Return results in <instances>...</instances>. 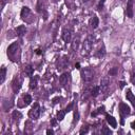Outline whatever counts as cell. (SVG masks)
<instances>
[{
	"instance_id": "20",
	"label": "cell",
	"mask_w": 135,
	"mask_h": 135,
	"mask_svg": "<svg viewBox=\"0 0 135 135\" xmlns=\"http://www.w3.org/2000/svg\"><path fill=\"white\" fill-rule=\"evenodd\" d=\"M66 113H67L66 110L65 111H59L58 114H57V120H62L66 116Z\"/></svg>"
},
{
	"instance_id": "24",
	"label": "cell",
	"mask_w": 135,
	"mask_h": 135,
	"mask_svg": "<svg viewBox=\"0 0 135 135\" xmlns=\"http://www.w3.org/2000/svg\"><path fill=\"white\" fill-rule=\"evenodd\" d=\"M78 42H79V41H78V39H75V40H74L73 44H72V49H73V50L77 49V47H78Z\"/></svg>"
},
{
	"instance_id": "2",
	"label": "cell",
	"mask_w": 135,
	"mask_h": 135,
	"mask_svg": "<svg viewBox=\"0 0 135 135\" xmlns=\"http://www.w3.org/2000/svg\"><path fill=\"white\" fill-rule=\"evenodd\" d=\"M39 115H40V107H39V104L36 102V103H34L33 108L30 110L29 116H30L31 119H34V120H35V119H38Z\"/></svg>"
},
{
	"instance_id": "3",
	"label": "cell",
	"mask_w": 135,
	"mask_h": 135,
	"mask_svg": "<svg viewBox=\"0 0 135 135\" xmlns=\"http://www.w3.org/2000/svg\"><path fill=\"white\" fill-rule=\"evenodd\" d=\"M21 84H22V78H21L20 76H17L13 81V90H14L15 93L20 90Z\"/></svg>"
},
{
	"instance_id": "5",
	"label": "cell",
	"mask_w": 135,
	"mask_h": 135,
	"mask_svg": "<svg viewBox=\"0 0 135 135\" xmlns=\"http://www.w3.org/2000/svg\"><path fill=\"white\" fill-rule=\"evenodd\" d=\"M61 37H62V39L65 40L66 42H70L71 37H72V32H71V30L65 29V30H63V32H62Z\"/></svg>"
},
{
	"instance_id": "8",
	"label": "cell",
	"mask_w": 135,
	"mask_h": 135,
	"mask_svg": "<svg viewBox=\"0 0 135 135\" xmlns=\"http://www.w3.org/2000/svg\"><path fill=\"white\" fill-rule=\"evenodd\" d=\"M106 118H107V122H108V124H109L111 127H113V128H116V127H117V122H116V119L113 117V116H111V115H109V114H107V115H106Z\"/></svg>"
},
{
	"instance_id": "14",
	"label": "cell",
	"mask_w": 135,
	"mask_h": 135,
	"mask_svg": "<svg viewBox=\"0 0 135 135\" xmlns=\"http://www.w3.org/2000/svg\"><path fill=\"white\" fill-rule=\"evenodd\" d=\"M24 73H25V75H26L27 77H32L33 74H34V69H33L31 66H27V67H25V69H24Z\"/></svg>"
},
{
	"instance_id": "23",
	"label": "cell",
	"mask_w": 135,
	"mask_h": 135,
	"mask_svg": "<svg viewBox=\"0 0 135 135\" xmlns=\"http://www.w3.org/2000/svg\"><path fill=\"white\" fill-rule=\"evenodd\" d=\"M116 73H117V68H112L109 71V74L110 75H116Z\"/></svg>"
},
{
	"instance_id": "12",
	"label": "cell",
	"mask_w": 135,
	"mask_h": 135,
	"mask_svg": "<svg viewBox=\"0 0 135 135\" xmlns=\"http://www.w3.org/2000/svg\"><path fill=\"white\" fill-rule=\"evenodd\" d=\"M109 79L108 78H102V79L100 80V89L101 91H106L107 89H108L109 87Z\"/></svg>"
},
{
	"instance_id": "10",
	"label": "cell",
	"mask_w": 135,
	"mask_h": 135,
	"mask_svg": "<svg viewBox=\"0 0 135 135\" xmlns=\"http://www.w3.org/2000/svg\"><path fill=\"white\" fill-rule=\"evenodd\" d=\"M126 97H127L128 100H129V101L132 103V106L135 107V96H134V94L132 93V91H131V90H128V91H127Z\"/></svg>"
},
{
	"instance_id": "32",
	"label": "cell",
	"mask_w": 135,
	"mask_h": 135,
	"mask_svg": "<svg viewBox=\"0 0 135 135\" xmlns=\"http://www.w3.org/2000/svg\"><path fill=\"white\" fill-rule=\"evenodd\" d=\"M47 134H48V135H53V134H54V131L51 130V129H49V130H47Z\"/></svg>"
},
{
	"instance_id": "6",
	"label": "cell",
	"mask_w": 135,
	"mask_h": 135,
	"mask_svg": "<svg viewBox=\"0 0 135 135\" xmlns=\"http://www.w3.org/2000/svg\"><path fill=\"white\" fill-rule=\"evenodd\" d=\"M127 16L129 18L133 17V0H129L127 4Z\"/></svg>"
},
{
	"instance_id": "27",
	"label": "cell",
	"mask_w": 135,
	"mask_h": 135,
	"mask_svg": "<svg viewBox=\"0 0 135 135\" xmlns=\"http://www.w3.org/2000/svg\"><path fill=\"white\" fill-rule=\"evenodd\" d=\"M88 130H89V128H88V127H87V128H82V129L80 130V132H79V133H80V134H83V133H87V132H88Z\"/></svg>"
},
{
	"instance_id": "17",
	"label": "cell",
	"mask_w": 135,
	"mask_h": 135,
	"mask_svg": "<svg viewBox=\"0 0 135 135\" xmlns=\"http://www.w3.org/2000/svg\"><path fill=\"white\" fill-rule=\"evenodd\" d=\"M99 91H100V86H96V87H94L93 89H92V91H91V96L96 97V96L99 94Z\"/></svg>"
},
{
	"instance_id": "30",
	"label": "cell",
	"mask_w": 135,
	"mask_h": 135,
	"mask_svg": "<svg viewBox=\"0 0 135 135\" xmlns=\"http://www.w3.org/2000/svg\"><path fill=\"white\" fill-rule=\"evenodd\" d=\"M59 101H60V97H56V98H54V99H53V103H54V104L58 103Z\"/></svg>"
},
{
	"instance_id": "29",
	"label": "cell",
	"mask_w": 135,
	"mask_h": 135,
	"mask_svg": "<svg viewBox=\"0 0 135 135\" xmlns=\"http://www.w3.org/2000/svg\"><path fill=\"white\" fill-rule=\"evenodd\" d=\"M74 123H77L78 122V117H79V114H78V112H75V115H74Z\"/></svg>"
},
{
	"instance_id": "34",
	"label": "cell",
	"mask_w": 135,
	"mask_h": 135,
	"mask_svg": "<svg viewBox=\"0 0 135 135\" xmlns=\"http://www.w3.org/2000/svg\"><path fill=\"white\" fill-rule=\"evenodd\" d=\"M76 69H80V65H79V63H76Z\"/></svg>"
},
{
	"instance_id": "19",
	"label": "cell",
	"mask_w": 135,
	"mask_h": 135,
	"mask_svg": "<svg viewBox=\"0 0 135 135\" xmlns=\"http://www.w3.org/2000/svg\"><path fill=\"white\" fill-rule=\"evenodd\" d=\"M12 115H13V118L14 119H20L21 117H22V114H21L19 111H14Z\"/></svg>"
},
{
	"instance_id": "15",
	"label": "cell",
	"mask_w": 135,
	"mask_h": 135,
	"mask_svg": "<svg viewBox=\"0 0 135 135\" xmlns=\"http://www.w3.org/2000/svg\"><path fill=\"white\" fill-rule=\"evenodd\" d=\"M5 75H6V68H2L1 72H0V83H3L5 80Z\"/></svg>"
},
{
	"instance_id": "7",
	"label": "cell",
	"mask_w": 135,
	"mask_h": 135,
	"mask_svg": "<svg viewBox=\"0 0 135 135\" xmlns=\"http://www.w3.org/2000/svg\"><path fill=\"white\" fill-rule=\"evenodd\" d=\"M69 77H70V74H69V73H63V74L60 76L59 81H60V83H61L62 87H66L67 84H68V82H69Z\"/></svg>"
},
{
	"instance_id": "26",
	"label": "cell",
	"mask_w": 135,
	"mask_h": 135,
	"mask_svg": "<svg viewBox=\"0 0 135 135\" xmlns=\"http://www.w3.org/2000/svg\"><path fill=\"white\" fill-rule=\"evenodd\" d=\"M72 108H73V103H70V104L67 107L66 112H70V111H72Z\"/></svg>"
},
{
	"instance_id": "35",
	"label": "cell",
	"mask_w": 135,
	"mask_h": 135,
	"mask_svg": "<svg viewBox=\"0 0 135 135\" xmlns=\"http://www.w3.org/2000/svg\"><path fill=\"white\" fill-rule=\"evenodd\" d=\"M132 128H133V129H134V130H135V122H134V123H133V124H132Z\"/></svg>"
},
{
	"instance_id": "36",
	"label": "cell",
	"mask_w": 135,
	"mask_h": 135,
	"mask_svg": "<svg viewBox=\"0 0 135 135\" xmlns=\"http://www.w3.org/2000/svg\"><path fill=\"white\" fill-rule=\"evenodd\" d=\"M36 53H37V54H41V52H40V50H36Z\"/></svg>"
},
{
	"instance_id": "16",
	"label": "cell",
	"mask_w": 135,
	"mask_h": 135,
	"mask_svg": "<svg viewBox=\"0 0 135 135\" xmlns=\"http://www.w3.org/2000/svg\"><path fill=\"white\" fill-rule=\"evenodd\" d=\"M98 24H99V19L96 16H94L91 20V26L93 27V29H96V27L98 26Z\"/></svg>"
},
{
	"instance_id": "25",
	"label": "cell",
	"mask_w": 135,
	"mask_h": 135,
	"mask_svg": "<svg viewBox=\"0 0 135 135\" xmlns=\"http://www.w3.org/2000/svg\"><path fill=\"white\" fill-rule=\"evenodd\" d=\"M102 133L103 134H111L112 132H111L110 129H108V128H103V129H102Z\"/></svg>"
},
{
	"instance_id": "22",
	"label": "cell",
	"mask_w": 135,
	"mask_h": 135,
	"mask_svg": "<svg viewBox=\"0 0 135 135\" xmlns=\"http://www.w3.org/2000/svg\"><path fill=\"white\" fill-rule=\"evenodd\" d=\"M23 100H24L25 106H27V104H30V103L32 102V97H31L30 95H25L24 98H23Z\"/></svg>"
},
{
	"instance_id": "33",
	"label": "cell",
	"mask_w": 135,
	"mask_h": 135,
	"mask_svg": "<svg viewBox=\"0 0 135 135\" xmlns=\"http://www.w3.org/2000/svg\"><path fill=\"white\" fill-rule=\"evenodd\" d=\"M125 84H126V83H125L124 81H120V82H119V87H120V88H122V89H123V88L125 87Z\"/></svg>"
},
{
	"instance_id": "4",
	"label": "cell",
	"mask_w": 135,
	"mask_h": 135,
	"mask_svg": "<svg viewBox=\"0 0 135 135\" xmlns=\"http://www.w3.org/2000/svg\"><path fill=\"white\" fill-rule=\"evenodd\" d=\"M119 109H120V114H122V117H124L125 115H128V114H130V107L126 104V103H120L119 106Z\"/></svg>"
},
{
	"instance_id": "18",
	"label": "cell",
	"mask_w": 135,
	"mask_h": 135,
	"mask_svg": "<svg viewBox=\"0 0 135 135\" xmlns=\"http://www.w3.org/2000/svg\"><path fill=\"white\" fill-rule=\"evenodd\" d=\"M91 46H92V42L90 41V38L84 42L83 43V50H86L87 52H90V50H91Z\"/></svg>"
},
{
	"instance_id": "21",
	"label": "cell",
	"mask_w": 135,
	"mask_h": 135,
	"mask_svg": "<svg viewBox=\"0 0 135 135\" xmlns=\"http://www.w3.org/2000/svg\"><path fill=\"white\" fill-rule=\"evenodd\" d=\"M37 86V78H32L30 81V88L31 89H35Z\"/></svg>"
},
{
	"instance_id": "1",
	"label": "cell",
	"mask_w": 135,
	"mask_h": 135,
	"mask_svg": "<svg viewBox=\"0 0 135 135\" xmlns=\"http://www.w3.org/2000/svg\"><path fill=\"white\" fill-rule=\"evenodd\" d=\"M81 78H82L83 81L90 82L94 78V71L90 68H84L81 71Z\"/></svg>"
},
{
	"instance_id": "9",
	"label": "cell",
	"mask_w": 135,
	"mask_h": 135,
	"mask_svg": "<svg viewBox=\"0 0 135 135\" xmlns=\"http://www.w3.org/2000/svg\"><path fill=\"white\" fill-rule=\"evenodd\" d=\"M18 50V43L17 42H14V43H12L9 48H8V54L10 55H14Z\"/></svg>"
},
{
	"instance_id": "37",
	"label": "cell",
	"mask_w": 135,
	"mask_h": 135,
	"mask_svg": "<svg viewBox=\"0 0 135 135\" xmlns=\"http://www.w3.org/2000/svg\"><path fill=\"white\" fill-rule=\"evenodd\" d=\"M55 124H56V120L53 119V120H52V125H55Z\"/></svg>"
},
{
	"instance_id": "11",
	"label": "cell",
	"mask_w": 135,
	"mask_h": 135,
	"mask_svg": "<svg viewBox=\"0 0 135 135\" xmlns=\"http://www.w3.org/2000/svg\"><path fill=\"white\" fill-rule=\"evenodd\" d=\"M30 15H31L30 9L27 8V6H23L22 10H21V18H22V19H25V18L29 17Z\"/></svg>"
},
{
	"instance_id": "28",
	"label": "cell",
	"mask_w": 135,
	"mask_h": 135,
	"mask_svg": "<svg viewBox=\"0 0 135 135\" xmlns=\"http://www.w3.org/2000/svg\"><path fill=\"white\" fill-rule=\"evenodd\" d=\"M103 4H104V0H101V1L99 2V4H98V10H101V8L103 6Z\"/></svg>"
},
{
	"instance_id": "13",
	"label": "cell",
	"mask_w": 135,
	"mask_h": 135,
	"mask_svg": "<svg viewBox=\"0 0 135 135\" xmlns=\"http://www.w3.org/2000/svg\"><path fill=\"white\" fill-rule=\"evenodd\" d=\"M26 32V29L24 25H19L17 29H16V34L18 35V36H23V35L25 34Z\"/></svg>"
},
{
	"instance_id": "31",
	"label": "cell",
	"mask_w": 135,
	"mask_h": 135,
	"mask_svg": "<svg viewBox=\"0 0 135 135\" xmlns=\"http://www.w3.org/2000/svg\"><path fill=\"white\" fill-rule=\"evenodd\" d=\"M103 111H104V107H100V108L97 109V112H98V113H102Z\"/></svg>"
}]
</instances>
